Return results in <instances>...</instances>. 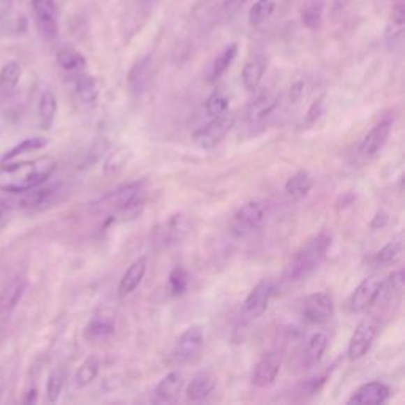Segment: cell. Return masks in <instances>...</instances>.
<instances>
[{
  "mask_svg": "<svg viewBox=\"0 0 405 405\" xmlns=\"http://www.w3.org/2000/svg\"><path fill=\"white\" fill-rule=\"evenodd\" d=\"M385 282L380 277H367L362 281L358 287L355 288L350 296L348 307L353 314H362L371 309L380 295L383 293Z\"/></svg>",
  "mask_w": 405,
  "mask_h": 405,
  "instance_id": "7",
  "label": "cell"
},
{
  "mask_svg": "<svg viewBox=\"0 0 405 405\" xmlns=\"http://www.w3.org/2000/svg\"><path fill=\"white\" fill-rule=\"evenodd\" d=\"M267 206L265 201L252 200L247 201L246 205L241 206L236 211L233 220H231V231L236 236H244L250 233V231L258 228L266 219Z\"/></svg>",
  "mask_w": 405,
  "mask_h": 405,
  "instance_id": "4",
  "label": "cell"
},
{
  "mask_svg": "<svg viewBox=\"0 0 405 405\" xmlns=\"http://www.w3.org/2000/svg\"><path fill=\"white\" fill-rule=\"evenodd\" d=\"M266 71V59L263 56H255L244 64L241 71V80L247 91H255L263 80Z\"/></svg>",
  "mask_w": 405,
  "mask_h": 405,
  "instance_id": "19",
  "label": "cell"
},
{
  "mask_svg": "<svg viewBox=\"0 0 405 405\" xmlns=\"http://www.w3.org/2000/svg\"><path fill=\"white\" fill-rule=\"evenodd\" d=\"M205 344V332L201 326H190L177 337L172 355L177 362L192 361L200 353Z\"/></svg>",
  "mask_w": 405,
  "mask_h": 405,
  "instance_id": "10",
  "label": "cell"
},
{
  "mask_svg": "<svg viewBox=\"0 0 405 405\" xmlns=\"http://www.w3.org/2000/svg\"><path fill=\"white\" fill-rule=\"evenodd\" d=\"M236 119L233 115L223 112V115L216 116L211 122H207L205 127H201L193 133V142L201 149H212L228 135L235 127Z\"/></svg>",
  "mask_w": 405,
  "mask_h": 405,
  "instance_id": "3",
  "label": "cell"
},
{
  "mask_svg": "<svg viewBox=\"0 0 405 405\" xmlns=\"http://www.w3.org/2000/svg\"><path fill=\"white\" fill-rule=\"evenodd\" d=\"M405 31V7L404 3H397L391 11V16L385 29V40L390 46L397 45L402 40Z\"/></svg>",
  "mask_w": 405,
  "mask_h": 405,
  "instance_id": "21",
  "label": "cell"
},
{
  "mask_svg": "<svg viewBox=\"0 0 405 405\" xmlns=\"http://www.w3.org/2000/svg\"><path fill=\"white\" fill-rule=\"evenodd\" d=\"M277 105H279V95L270 91L267 92L265 91L249 105L247 112H246L247 121L250 124H257V122L265 121V119L277 108Z\"/></svg>",
  "mask_w": 405,
  "mask_h": 405,
  "instance_id": "15",
  "label": "cell"
},
{
  "mask_svg": "<svg viewBox=\"0 0 405 405\" xmlns=\"http://www.w3.org/2000/svg\"><path fill=\"white\" fill-rule=\"evenodd\" d=\"M404 253V241H402V233L397 235L395 240H391L385 247L378 250V253L375 255V261L378 265H391L396 263V261L401 260Z\"/></svg>",
  "mask_w": 405,
  "mask_h": 405,
  "instance_id": "31",
  "label": "cell"
},
{
  "mask_svg": "<svg viewBox=\"0 0 405 405\" xmlns=\"http://www.w3.org/2000/svg\"><path fill=\"white\" fill-rule=\"evenodd\" d=\"M47 145V141L45 138H29V140H24L21 145H17L16 147L8 151L5 156L2 157L0 162L5 163V162H11V160L16 159L17 156H21V154H27V152H32V151H37V149L45 147Z\"/></svg>",
  "mask_w": 405,
  "mask_h": 405,
  "instance_id": "36",
  "label": "cell"
},
{
  "mask_svg": "<svg viewBox=\"0 0 405 405\" xmlns=\"http://www.w3.org/2000/svg\"><path fill=\"white\" fill-rule=\"evenodd\" d=\"M27 288L26 279H16L2 293H0V312H10L21 301L24 291Z\"/></svg>",
  "mask_w": 405,
  "mask_h": 405,
  "instance_id": "26",
  "label": "cell"
},
{
  "mask_svg": "<svg viewBox=\"0 0 405 405\" xmlns=\"http://www.w3.org/2000/svg\"><path fill=\"white\" fill-rule=\"evenodd\" d=\"M140 2H141L142 5H147V7H151V5L156 3L157 0H140Z\"/></svg>",
  "mask_w": 405,
  "mask_h": 405,
  "instance_id": "45",
  "label": "cell"
},
{
  "mask_svg": "<svg viewBox=\"0 0 405 405\" xmlns=\"http://www.w3.org/2000/svg\"><path fill=\"white\" fill-rule=\"evenodd\" d=\"M21 78V65L16 61L5 64L0 70V89L3 92H10L17 86Z\"/></svg>",
  "mask_w": 405,
  "mask_h": 405,
  "instance_id": "34",
  "label": "cell"
},
{
  "mask_svg": "<svg viewBox=\"0 0 405 405\" xmlns=\"http://www.w3.org/2000/svg\"><path fill=\"white\" fill-rule=\"evenodd\" d=\"M228 106H230V100L226 98L222 92H214L209 95V97H207L205 103V110L207 116L216 117L228 111Z\"/></svg>",
  "mask_w": 405,
  "mask_h": 405,
  "instance_id": "37",
  "label": "cell"
},
{
  "mask_svg": "<svg viewBox=\"0 0 405 405\" xmlns=\"http://www.w3.org/2000/svg\"><path fill=\"white\" fill-rule=\"evenodd\" d=\"M111 334H115V321L108 317H95L92 318L84 327V336L86 341L98 342L108 339Z\"/></svg>",
  "mask_w": 405,
  "mask_h": 405,
  "instance_id": "24",
  "label": "cell"
},
{
  "mask_svg": "<svg viewBox=\"0 0 405 405\" xmlns=\"http://www.w3.org/2000/svg\"><path fill=\"white\" fill-rule=\"evenodd\" d=\"M34 20L41 37L54 41L59 35V11L56 0H32Z\"/></svg>",
  "mask_w": 405,
  "mask_h": 405,
  "instance_id": "5",
  "label": "cell"
},
{
  "mask_svg": "<svg viewBox=\"0 0 405 405\" xmlns=\"http://www.w3.org/2000/svg\"><path fill=\"white\" fill-rule=\"evenodd\" d=\"M152 78V59L146 56L136 62L128 73V84L132 92H145Z\"/></svg>",
  "mask_w": 405,
  "mask_h": 405,
  "instance_id": "17",
  "label": "cell"
},
{
  "mask_svg": "<svg viewBox=\"0 0 405 405\" xmlns=\"http://www.w3.org/2000/svg\"><path fill=\"white\" fill-rule=\"evenodd\" d=\"M132 149L127 146L117 147L115 152H111L108 157H106L103 163V172L106 176H116L121 172L125 166L130 163L132 160Z\"/></svg>",
  "mask_w": 405,
  "mask_h": 405,
  "instance_id": "27",
  "label": "cell"
},
{
  "mask_svg": "<svg viewBox=\"0 0 405 405\" xmlns=\"http://www.w3.org/2000/svg\"><path fill=\"white\" fill-rule=\"evenodd\" d=\"M377 337V325L375 321L371 318H366L360 321L356 325L353 334H351V339L348 342V360L350 361H358L362 356L367 355V351L371 350L372 344Z\"/></svg>",
  "mask_w": 405,
  "mask_h": 405,
  "instance_id": "9",
  "label": "cell"
},
{
  "mask_svg": "<svg viewBox=\"0 0 405 405\" xmlns=\"http://www.w3.org/2000/svg\"><path fill=\"white\" fill-rule=\"evenodd\" d=\"M282 362L279 360L277 355L270 353L265 355L261 358L257 366L253 369V375H252V382L255 386L258 388H267L271 386L274 382H276L279 372H281Z\"/></svg>",
  "mask_w": 405,
  "mask_h": 405,
  "instance_id": "13",
  "label": "cell"
},
{
  "mask_svg": "<svg viewBox=\"0 0 405 405\" xmlns=\"http://www.w3.org/2000/svg\"><path fill=\"white\" fill-rule=\"evenodd\" d=\"M390 291H392V293H397V295H401L402 291H404V285H405V274H404V270H397L395 271L390 276Z\"/></svg>",
  "mask_w": 405,
  "mask_h": 405,
  "instance_id": "41",
  "label": "cell"
},
{
  "mask_svg": "<svg viewBox=\"0 0 405 405\" xmlns=\"http://www.w3.org/2000/svg\"><path fill=\"white\" fill-rule=\"evenodd\" d=\"M325 2L323 0H304L301 7V22L309 31H317L323 22Z\"/></svg>",
  "mask_w": 405,
  "mask_h": 405,
  "instance_id": "22",
  "label": "cell"
},
{
  "mask_svg": "<svg viewBox=\"0 0 405 405\" xmlns=\"http://www.w3.org/2000/svg\"><path fill=\"white\" fill-rule=\"evenodd\" d=\"M276 10V0H257L249 10V24L258 27L272 16Z\"/></svg>",
  "mask_w": 405,
  "mask_h": 405,
  "instance_id": "32",
  "label": "cell"
},
{
  "mask_svg": "<svg viewBox=\"0 0 405 405\" xmlns=\"http://www.w3.org/2000/svg\"><path fill=\"white\" fill-rule=\"evenodd\" d=\"M236 56H237V45L231 43V45L226 46L225 50L216 57V61H214V64H212L211 71H209V81L214 82V81H217L219 78H222L225 71L231 67V64H233Z\"/></svg>",
  "mask_w": 405,
  "mask_h": 405,
  "instance_id": "29",
  "label": "cell"
},
{
  "mask_svg": "<svg viewBox=\"0 0 405 405\" xmlns=\"http://www.w3.org/2000/svg\"><path fill=\"white\" fill-rule=\"evenodd\" d=\"M146 271H147V257H140L138 260H135L133 263L127 267V271L124 272L117 287V295L121 297L132 295L141 285L142 279L146 276Z\"/></svg>",
  "mask_w": 405,
  "mask_h": 405,
  "instance_id": "14",
  "label": "cell"
},
{
  "mask_svg": "<svg viewBox=\"0 0 405 405\" xmlns=\"http://www.w3.org/2000/svg\"><path fill=\"white\" fill-rule=\"evenodd\" d=\"M302 87H304V84H302L301 81L296 82V84L293 87H291V98H293V100L300 98L301 95H302Z\"/></svg>",
  "mask_w": 405,
  "mask_h": 405,
  "instance_id": "43",
  "label": "cell"
},
{
  "mask_svg": "<svg viewBox=\"0 0 405 405\" xmlns=\"http://www.w3.org/2000/svg\"><path fill=\"white\" fill-rule=\"evenodd\" d=\"M304 320L311 325H325L334 315V301L330 293L317 291L309 295L302 302Z\"/></svg>",
  "mask_w": 405,
  "mask_h": 405,
  "instance_id": "6",
  "label": "cell"
},
{
  "mask_svg": "<svg viewBox=\"0 0 405 405\" xmlns=\"http://www.w3.org/2000/svg\"><path fill=\"white\" fill-rule=\"evenodd\" d=\"M57 112V100L56 95L51 91H45L41 94L40 98V105H38V116H40V125L41 128L47 130L54 122Z\"/></svg>",
  "mask_w": 405,
  "mask_h": 405,
  "instance_id": "30",
  "label": "cell"
},
{
  "mask_svg": "<svg viewBox=\"0 0 405 405\" xmlns=\"http://www.w3.org/2000/svg\"><path fill=\"white\" fill-rule=\"evenodd\" d=\"M217 386V378L211 372H198L190 380V383L186 390L187 399L192 402H198L212 395V391Z\"/></svg>",
  "mask_w": 405,
  "mask_h": 405,
  "instance_id": "16",
  "label": "cell"
},
{
  "mask_svg": "<svg viewBox=\"0 0 405 405\" xmlns=\"http://www.w3.org/2000/svg\"><path fill=\"white\" fill-rule=\"evenodd\" d=\"M189 287V276L184 267L176 266L170 272V290L172 296H182Z\"/></svg>",
  "mask_w": 405,
  "mask_h": 405,
  "instance_id": "38",
  "label": "cell"
},
{
  "mask_svg": "<svg viewBox=\"0 0 405 405\" xmlns=\"http://www.w3.org/2000/svg\"><path fill=\"white\" fill-rule=\"evenodd\" d=\"M247 0H225L223 7H222V13L225 20H231V17L236 16L240 13V10L244 7Z\"/></svg>",
  "mask_w": 405,
  "mask_h": 405,
  "instance_id": "40",
  "label": "cell"
},
{
  "mask_svg": "<svg viewBox=\"0 0 405 405\" xmlns=\"http://www.w3.org/2000/svg\"><path fill=\"white\" fill-rule=\"evenodd\" d=\"M327 348V336L325 332H315V334L309 339L306 350H304V364L307 367L317 366L323 358L325 351Z\"/></svg>",
  "mask_w": 405,
  "mask_h": 405,
  "instance_id": "25",
  "label": "cell"
},
{
  "mask_svg": "<svg viewBox=\"0 0 405 405\" xmlns=\"http://www.w3.org/2000/svg\"><path fill=\"white\" fill-rule=\"evenodd\" d=\"M5 388H7V377H5V374L2 369H0V401H2V396L5 392Z\"/></svg>",
  "mask_w": 405,
  "mask_h": 405,
  "instance_id": "44",
  "label": "cell"
},
{
  "mask_svg": "<svg viewBox=\"0 0 405 405\" xmlns=\"http://www.w3.org/2000/svg\"><path fill=\"white\" fill-rule=\"evenodd\" d=\"M65 378H67V374L62 369H56V371H52L50 377H47V382H46V399L47 402L54 404L59 401V397H61V392L64 390V385H65Z\"/></svg>",
  "mask_w": 405,
  "mask_h": 405,
  "instance_id": "35",
  "label": "cell"
},
{
  "mask_svg": "<svg viewBox=\"0 0 405 405\" xmlns=\"http://www.w3.org/2000/svg\"><path fill=\"white\" fill-rule=\"evenodd\" d=\"M56 160L45 156L26 162H5L0 165V190L8 193H24L40 187L56 170Z\"/></svg>",
  "mask_w": 405,
  "mask_h": 405,
  "instance_id": "1",
  "label": "cell"
},
{
  "mask_svg": "<svg viewBox=\"0 0 405 405\" xmlns=\"http://www.w3.org/2000/svg\"><path fill=\"white\" fill-rule=\"evenodd\" d=\"M98 371H100V361L95 358V356H89V358L84 360V362H82V364L78 367V371H76V375H75L76 385L81 386V388L89 386L95 378H97Z\"/></svg>",
  "mask_w": 405,
  "mask_h": 405,
  "instance_id": "33",
  "label": "cell"
},
{
  "mask_svg": "<svg viewBox=\"0 0 405 405\" xmlns=\"http://www.w3.org/2000/svg\"><path fill=\"white\" fill-rule=\"evenodd\" d=\"M388 222V214L386 212H377V216L374 217V220L371 222V228L372 230H377V228H383V226Z\"/></svg>",
  "mask_w": 405,
  "mask_h": 405,
  "instance_id": "42",
  "label": "cell"
},
{
  "mask_svg": "<svg viewBox=\"0 0 405 405\" xmlns=\"http://www.w3.org/2000/svg\"><path fill=\"white\" fill-rule=\"evenodd\" d=\"M56 61L61 65V68L70 71V73H75V71L78 73V71H82L87 67L86 57L80 51L71 50V47H64V50L59 51Z\"/></svg>",
  "mask_w": 405,
  "mask_h": 405,
  "instance_id": "28",
  "label": "cell"
},
{
  "mask_svg": "<svg viewBox=\"0 0 405 405\" xmlns=\"http://www.w3.org/2000/svg\"><path fill=\"white\" fill-rule=\"evenodd\" d=\"M184 388V377L181 372H170L156 386V397L160 402H171L177 399Z\"/></svg>",
  "mask_w": 405,
  "mask_h": 405,
  "instance_id": "18",
  "label": "cell"
},
{
  "mask_svg": "<svg viewBox=\"0 0 405 405\" xmlns=\"http://www.w3.org/2000/svg\"><path fill=\"white\" fill-rule=\"evenodd\" d=\"M392 124H395V117L385 116L369 130L360 146V154L362 157L374 159L383 151V147L386 146V142H388V138L391 135Z\"/></svg>",
  "mask_w": 405,
  "mask_h": 405,
  "instance_id": "8",
  "label": "cell"
},
{
  "mask_svg": "<svg viewBox=\"0 0 405 405\" xmlns=\"http://www.w3.org/2000/svg\"><path fill=\"white\" fill-rule=\"evenodd\" d=\"M75 92H76V97H78L80 100V103L86 106H92L95 101L98 100L100 84L94 76L81 75L75 82Z\"/></svg>",
  "mask_w": 405,
  "mask_h": 405,
  "instance_id": "23",
  "label": "cell"
},
{
  "mask_svg": "<svg viewBox=\"0 0 405 405\" xmlns=\"http://www.w3.org/2000/svg\"><path fill=\"white\" fill-rule=\"evenodd\" d=\"M331 244L332 237L330 233H320L312 237V240L295 255L293 260H291L290 265L287 266L285 276H287L288 281L297 282L311 276V274L323 263V260L327 255V250L331 249Z\"/></svg>",
  "mask_w": 405,
  "mask_h": 405,
  "instance_id": "2",
  "label": "cell"
},
{
  "mask_svg": "<svg viewBox=\"0 0 405 405\" xmlns=\"http://www.w3.org/2000/svg\"><path fill=\"white\" fill-rule=\"evenodd\" d=\"M323 111H325V97H320L318 100H315L311 105V108H309L306 115V124L314 125L321 117V115H323Z\"/></svg>",
  "mask_w": 405,
  "mask_h": 405,
  "instance_id": "39",
  "label": "cell"
},
{
  "mask_svg": "<svg viewBox=\"0 0 405 405\" xmlns=\"http://www.w3.org/2000/svg\"><path fill=\"white\" fill-rule=\"evenodd\" d=\"M390 399V388L382 382H369L366 385L360 386L358 390L353 392L347 404L348 405H380L385 404Z\"/></svg>",
  "mask_w": 405,
  "mask_h": 405,
  "instance_id": "12",
  "label": "cell"
},
{
  "mask_svg": "<svg viewBox=\"0 0 405 405\" xmlns=\"http://www.w3.org/2000/svg\"><path fill=\"white\" fill-rule=\"evenodd\" d=\"M274 293V284L271 281H261L250 291L242 306V317L246 320H257L266 312Z\"/></svg>",
  "mask_w": 405,
  "mask_h": 405,
  "instance_id": "11",
  "label": "cell"
},
{
  "mask_svg": "<svg viewBox=\"0 0 405 405\" xmlns=\"http://www.w3.org/2000/svg\"><path fill=\"white\" fill-rule=\"evenodd\" d=\"M314 179L311 176V172L306 170L297 171L296 175H293L285 184V192L293 201H300L302 198H306L309 192L312 190Z\"/></svg>",
  "mask_w": 405,
  "mask_h": 405,
  "instance_id": "20",
  "label": "cell"
}]
</instances>
